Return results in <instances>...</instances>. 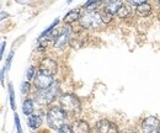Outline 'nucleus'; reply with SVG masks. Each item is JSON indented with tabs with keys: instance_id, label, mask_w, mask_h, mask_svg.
<instances>
[{
	"instance_id": "nucleus-1",
	"label": "nucleus",
	"mask_w": 160,
	"mask_h": 133,
	"mask_svg": "<svg viewBox=\"0 0 160 133\" xmlns=\"http://www.w3.org/2000/svg\"><path fill=\"white\" fill-rule=\"evenodd\" d=\"M59 107L68 115H75L80 111V101L75 95L64 94L59 97Z\"/></svg>"
},
{
	"instance_id": "nucleus-2",
	"label": "nucleus",
	"mask_w": 160,
	"mask_h": 133,
	"mask_svg": "<svg viewBox=\"0 0 160 133\" xmlns=\"http://www.w3.org/2000/svg\"><path fill=\"white\" fill-rule=\"evenodd\" d=\"M65 112L60 107H52L47 112V123L51 128H54L57 131L65 125Z\"/></svg>"
},
{
	"instance_id": "nucleus-3",
	"label": "nucleus",
	"mask_w": 160,
	"mask_h": 133,
	"mask_svg": "<svg viewBox=\"0 0 160 133\" xmlns=\"http://www.w3.org/2000/svg\"><path fill=\"white\" fill-rule=\"evenodd\" d=\"M80 26L85 28H96L100 26L102 22L101 15L98 14L95 10H86L81 16H80Z\"/></svg>"
},
{
	"instance_id": "nucleus-4",
	"label": "nucleus",
	"mask_w": 160,
	"mask_h": 133,
	"mask_svg": "<svg viewBox=\"0 0 160 133\" xmlns=\"http://www.w3.org/2000/svg\"><path fill=\"white\" fill-rule=\"evenodd\" d=\"M58 90H59L58 84L57 83H53L49 88L43 89V90H38V93L36 94V101L40 105H47L51 101H53V99L57 96Z\"/></svg>"
},
{
	"instance_id": "nucleus-5",
	"label": "nucleus",
	"mask_w": 160,
	"mask_h": 133,
	"mask_svg": "<svg viewBox=\"0 0 160 133\" xmlns=\"http://www.w3.org/2000/svg\"><path fill=\"white\" fill-rule=\"evenodd\" d=\"M53 83H54L53 81V75H49V74H47L44 72H41V70L33 78V84L38 90H43V89L49 88Z\"/></svg>"
},
{
	"instance_id": "nucleus-6",
	"label": "nucleus",
	"mask_w": 160,
	"mask_h": 133,
	"mask_svg": "<svg viewBox=\"0 0 160 133\" xmlns=\"http://www.w3.org/2000/svg\"><path fill=\"white\" fill-rule=\"evenodd\" d=\"M142 130L144 133H160V120L157 117H147L142 122Z\"/></svg>"
},
{
	"instance_id": "nucleus-7",
	"label": "nucleus",
	"mask_w": 160,
	"mask_h": 133,
	"mask_svg": "<svg viewBox=\"0 0 160 133\" xmlns=\"http://www.w3.org/2000/svg\"><path fill=\"white\" fill-rule=\"evenodd\" d=\"M96 132L98 133H118V128L115 123L110 122L108 120H101L96 123Z\"/></svg>"
},
{
	"instance_id": "nucleus-8",
	"label": "nucleus",
	"mask_w": 160,
	"mask_h": 133,
	"mask_svg": "<svg viewBox=\"0 0 160 133\" xmlns=\"http://www.w3.org/2000/svg\"><path fill=\"white\" fill-rule=\"evenodd\" d=\"M40 70L49 75H54L57 73V63L51 58H43L40 63Z\"/></svg>"
},
{
	"instance_id": "nucleus-9",
	"label": "nucleus",
	"mask_w": 160,
	"mask_h": 133,
	"mask_svg": "<svg viewBox=\"0 0 160 133\" xmlns=\"http://www.w3.org/2000/svg\"><path fill=\"white\" fill-rule=\"evenodd\" d=\"M69 38H70L69 28L63 30L59 35L56 37V41H54V47H56V48H63V47L69 42Z\"/></svg>"
},
{
	"instance_id": "nucleus-10",
	"label": "nucleus",
	"mask_w": 160,
	"mask_h": 133,
	"mask_svg": "<svg viewBox=\"0 0 160 133\" xmlns=\"http://www.w3.org/2000/svg\"><path fill=\"white\" fill-rule=\"evenodd\" d=\"M122 1L121 0H107L105 3V6H103V11H107L112 15L117 14V11L120 10V8L122 6Z\"/></svg>"
},
{
	"instance_id": "nucleus-11",
	"label": "nucleus",
	"mask_w": 160,
	"mask_h": 133,
	"mask_svg": "<svg viewBox=\"0 0 160 133\" xmlns=\"http://www.w3.org/2000/svg\"><path fill=\"white\" fill-rule=\"evenodd\" d=\"M152 11H153V9H152V6H150L148 3L142 4L139 6H137V9H136L137 15L140 16V18H147V16H149V15L152 14Z\"/></svg>"
},
{
	"instance_id": "nucleus-12",
	"label": "nucleus",
	"mask_w": 160,
	"mask_h": 133,
	"mask_svg": "<svg viewBox=\"0 0 160 133\" xmlns=\"http://www.w3.org/2000/svg\"><path fill=\"white\" fill-rule=\"evenodd\" d=\"M72 128H73L74 133H89V131H90L89 125L85 121H81V120L74 122V125H73Z\"/></svg>"
},
{
	"instance_id": "nucleus-13",
	"label": "nucleus",
	"mask_w": 160,
	"mask_h": 133,
	"mask_svg": "<svg viewBox=\"0 0 160 133\" xmlns=\"http://www.w3.org/2000/svg\"><path fill=\"white\" fill-rule=\"evenodd\" d=\"M41 125H42V116L41 115H31V116H28V126L32 130L38 128Z\"/></svg>"
},
{
	"instance_id": "nucleus-14",
	"label": "nucleus",
	"mask_w": 160,
	"mask_h": 133,
	"mask_svg": "<svg viewBox=\"0 0 160 133\" xmlns=\"http://www.w3.org/2000/svg\"><path fill=\"white\" fill-rule=\"evenodd\" d=\"M80 19V14H79V10H72V11H69L65 16H64V23H73V22H75L77 20Z\"/></svg>"
},
{
	"instance_id": "nucleus-15",
	"label": "nucleus",
	"mask_w": 160,
	"mask_h": 133,
	"mask_svg": "<svg viewBox=\"0 0 160 133\" xmlns=\"http://www.w3.org/2000/svg\"><path fill=\"white\" fill-rule=\"evenodd\" d=\"M33 109H35V105H33V100L31 99H27L22 105V112L26 116H31L33 112Z\"/></svg>"
},
{
	"instance_id": "nucleus-16",
	"label": "nucleus",
	"mask_w": 160,
	"mask_h": 133,
	"mask_svg": "<svg viewBox=\"0 0 160 133\" xmlns=\"http://www.w3.org/2000/svg\"><path fill=\"white\" fill-rule=\"evenodd\" d=\"M118 18L121 19H126V18H128L129 15H131V9H129V6H126V5H122L120 8V10L117 11V14H116Z\"/></svg>"
},
{
	"instance_id": "nucleus-17",
	"label": "nucleus",
	"mask_w": 160,
	"mask_h": 133,
	"mask_svg": "<svg viewBox=\"0 0 160 133\" xmlns=\"http://www.w3.org/2000/svg\"><path fill=\"white\" fill-rule=\"evenodd\" d=\"M58 22H59V20H56V21H53V23L47 28V30H44L43 32H42V35H41V38H44L46 36H49L51 33H52V30L58 25Z\"/></svg>"
},
{
	"instance_id": "nucleus-18",
	"label": "nucleus",
	"mask_w": 160,
	"mask_h": 133,
	"mask_svg": "<svg viewBox=\"0 0 160 133\" xmlns=\"http://www.w3.org/2000/svg\"><path fill=\"white\" fill-rule=\"evenodd\" d=\"M9 95H10V105L11 109L15 110V93H14V88L11 84H9Z\"/></svg>"
},
{
	"instance_id": "nucleus-19",
	"label": "nucleus",
	"mask_w": 160,
	"mask_h": 133,
	"mask_svg": "<svg viewBox=\"0 0 160 133\" xmlns=\"http://www.w3.org/2000/svg\"><path fill=\"white\" fill-rule=\"evenodd\" d=\"M113 19V15L112 14H110V13H107V11H102V14H101V20H102V22H105V23H108V22H111Z\"/></svg>"
},
{
	"instance_id": "nucleus-20",
	"label": "nucleus",
	"mask_w": 160,
	"mask_h": 133,
	"mask_svg": "<svg viewBox=\"0 0 160 133\" xmlns=\"http://www.w3.org/2000/svg\"><path fill=\"white\" fill-rule=\"evenodd\" d=\"M99 1H100V0H88V1L85 3L84 8H85L86 10H92V9L95 8V5H96Z\"/></svg>"
},
{
	"instance_id": "nucleus-21",
	"label": "nucleus",
	"mask_w": 160,
	"mask_h": 133,
	"mask_svg": "<svg viewBox=\"0 0 160 133\" xmlns=\"http://www.w3.org/2000/svg\"><path fill=\"white\" fill-rule=\"evenodd\" d=\"M12 58H14V51H11V52L9 53V56H8V59H6V63H5V67H4L6 72L10 69V65H11V60H12Z\"/></svg>"
},
{
	"instance_id": "nucleus-22",
	"label": "nucleus",
	"mask_w": 160,
	"mask_h": 133,
	"mask_svg": "<svg viewBox=\"0 0 160 133\" xmlns=\"http://www.w3.org/2000/svg\"><path fill=\"white\" fill-rule=\"evenodd\" d=\"M21 93L22 95H27L30 93V84L27 81H23L22 85H21Z\"/></svg>"
},
{
	"instance_id": "nucleus-23",
	"label": "nucleus",
	"mask_w": 160,
	"mask_h": 133,
	"mask_svg": "<svg viewBox=\"0 0 160 133\" xmlns=\"http://www.w3.org/2000/svg\"><path fill=\"white\" fill-rule=\"evenodd\" d=\"M58 133H74V131H73V128H72L70 126L64 125L62 128H59V130H58Z\"/></svg>"
},
{
	"instance_id": "nucleus-24",
	"label": "nucleus",
	"mask_w": 160,
	"mask_h": 133,
	"mask_svg": "<svg viewBox=\"0 0 160 133\" xmlns=\"http://www.w3.org/2000/svg\"><path fill=\"white\" fill-rule=\"evenodd\" d=\"M26 75H27V79H28V80H31L32 78H35V76H33V75H36V69H35V67H30Z\"/></svg>"
},
{
	"instance_id": "nucleus-25",
	"label": "nucleus",
	"mask_w": 160,
	"mask_h": 133,
	"mask_svg": "<svg viewBox=\"0 0 160 133\" xmlns=\"http://www.w3.org/2000/svg\"><path fill=\"white\" fill-rule=\"evenodd\" d=\"M15 125H16L18 133H23V132H22V128H21V125H20V118H19L18 114H15Z\"/></svg>"
},
{
	"instance_id": "nucleus-26",
	"label": "nucleus",
	"mask_w": 160,
	"mask_h": 133,
	"mask_svg": "<svg viewBox=\"0 0 160 133\" xmlns=\"http://www.w3.org/2000/svg\"><path fill=\"white\" fill-rule=\"evenodd\" d=\"M131 5H134V6H139L142 4H144V3H147V0H127Z\"/></svg>"
},
{
	"instance_id": "nucleus-27",
	"label": "nucleus",
	"mask_w": 160,
	"mask_h": 133,
	"mask_svg": "<svg viewBox=\"0 0 160 133\" xmlns=\"http://www.w3.org/2000/svg\"><path fill=\"white\" fill-rule=\"evenodd\" d=\"M16 3H20V4H27L30 1H33V0H15Z\"/></svg>"
},
{
	"instance_id": "nucleus-28",
	"label": "nucleus",
	"mask_w": 160,
	"mask_h": 133,
	"mask_svg": "<svg viewBox=\"0 0 160 133\" xmlns=\"http://www.w3.org/2000/svg\"><path fill=\"white\" fill-rule=\"evenodd\" d=\"M5 42H1V51H0V54L2 56V53H4V49H5Z\"/></svg>"
},
{
	"instance_id": "nucleus-29",
	"label": "nucleus",
	"mask_w": 160,
	"mask_h": 133,
	"mask_svg": "<svg viewBox=\"0 0 160 133\" xmlns=\"http://www.w3.org/2000/svg\"><path fill=\"white\" fill-rule=\"evenodd\" d=\"M8 16H9V15H8V14H5L4 11L1 13V20H4V19H5V18H8Z\"/></svg>"
},
{
	"instance_id": "nucleus-30",
	"label": "nucleus",
	"mask_w": 160,
	"mask_h": 133,
	"mask_svg": "<svg viewBox=\"0 0 160 133\" xmlns=\"http://www.w3.org/2000/svg\"><path fill=\"white\" fill-rule=\"evenodd\" d=\"M67 1H68V3H72V1H73V0H67Z\"/></svg>"
},
{
	"instance_id": "nucleus-31",
	"label": "nucleus",
	"mask_w": 160,
	"mask_h": 133,
	"mask_svg": "<svg viewBox=\"0 0 160 133\" xmlns=\"http://www.w3.org/2000/svg\"><path fill=\"white\" fill-rule=\"evenodd\" d=\"M155 1H157V3H159V5H160V0H155Z\"/></svg>"
},
{
	"instance_id": "nucleus-32",
	"label": "nucleus",
	"mask_w": 160,
	"mask_h": 133,
	"mask_svg": "<svg viewBox=\"0 0 160 133\" xmlns=\"http://www.w3.org/2000/svg\"><path fill=\"white\" fill-rule=\"evenodd\" d=\"M159 19H160V14H159Z\"/></svg>"
}]
</instances>
